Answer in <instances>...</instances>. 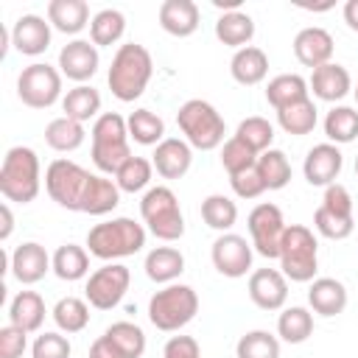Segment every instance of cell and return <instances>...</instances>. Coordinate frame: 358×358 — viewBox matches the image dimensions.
Segmentation results:
<instances>
[{
  "instance_id": "cell-1",
  "label": "cell",
  "mask_w": 358,
  "mask_h": 358,
  "mask_svg": "<svg viewBox=\"0 0 358 358\" xmlns=\"http://www.w3.org/2000/svg\"><path fill=\"white\" fill-rule=\"evenodd\" d=\"M151 76H154V59H151L148 48H143L137 42H126L112 56L106 84L117 101L131 103L145 92Z\"/></svg>"
},
{
  "instance_id": "cell-2",
  "label": "cell",
  "mask_w": 358,
  "mask_h": 358,
  "mask_svg": "<svg viewBox=\"0 0 358 358\" xmlns=\"http://www.w3.org/2000/svg\"><path fill=\"white\" fill-rule=\"evenodd\" d=\"M145 246V227L137 224L134 218H112L101 221L87 232V249L98 260H120L131 257Z\"/></svg>"
},
{
  "instance_id": "cell-3",
  "label": "cell",
  "mask_w": 358,
  "mask_h": 358,
  "mask_svg": "<svg viewBox=\"0 0 358 358\" xmlns=\"http://www.w3.org/2000/svg\"><path fill=\"white\" fill-rule=\"evenodd\" d=\"M39 187H42V171L36 151L28 145L8 148L0 165V193L6 196V201L31 204L39 196Z\"/></svg>"
},
{
  "instance_id": "cell-4",
  "label": "cell",
  "mask_w": 358,
  "mask_h": 358,
  "mask_svg": "<svg viewBox=\"0 0 358 358\" xmlns=\"http://www.w3.org/2000/svg\"><path fill=\"white\" fill-rule=\"evenodd\" d=\"M176 126L185 134V140L190 143V148L199 151H213L218 145H224V134H227V123L218 115V109L210 101L201 98H190L176 109Z\"/></svg>"
},
{
  "instance_id": "cell-5",
  "label": "cell",
  "mask_w": 358,
  "mask_h": 358,
  "mask_svg": "<svg viewBox=\"0 0 358 358\" xmlns=\"http://www.w3.org/2000/svg\"><path fill=\"white\" fill-rule=\"evenodd\" d=\"M280 271L291 282H313L319 271V241L305 224H288L280 243Z\"/></svg>"
},
{
  "instance_id": "cell-6",
  "label": "cell",
  "mask_w": 358,
  "mask_h": 358,
  "mask_svg": "<svg viewBox=\"0 0 358 358\" xmlns=\"http://www.w3.org/2000/svg\"><path fill=\"white\" fill-rule=\"evenodd\" d=\"M199 313V294L185 282H171L148 299V322L162 333H176Z\"/></svg>"
},
{
  "instance_id": "cell-7",
  "label": "cell",
  "mask_w": 358,
  "mask_h": 358,
  "mask_svg": "<svg viewBox=\"0 0 358 358\" xmlns=\"http://www.w3.org/2000/svg\"><path fill=\"white\" fill-rule=\"evenodd\" d=\"M140 215H143L145 229L165 243H173L185 235V215H182L176 193L168 185H157V187H148L143 193Z\"/></svg>"
},
{
  "instance_id": "cell-8",
  "label": "cell",
  "mask_w": 358,
  "mask_h": 358,
  "mask_svg": "<svg viewBox=\"0 0 358 358\" xmlns=\"http://www.w3.org/2000/svg\"><path fill=\"white\" fill-rule=\"evenodd\" d=\"M129 126L117 112H103L92 123V162L101 173H117V168L131 157Z\"/></svg>"
},
{
  "instance_id": "cell-9",
  "label": "cell",
  "mask_w": 358,
  "mask_h": 358,
  "mask_svg": "<svg viewBox=\"0 0 358 358\" xmlns=\"http://www.w3.org/2000/svg\"><path fill=\"white\" fill-rule=\"evenodd\" d=\"M90 179H92V173L84 171L78 162H73V159H53L48 165V171H45V190H48V196L59 207L81 213V201H84Z\"/></svg>"
},
{
  "instance_id": "cell-10",
  "label": "cell",
  "mask_w": 358,
  "mask_h": 358,
  "mask_svg": "<svg viewBox=\"0 0 358 358\" xmlns=\"http://www.w3.org/2000/svg\"><path fill=\"white\" fill-rule=\"evenodd\" d=\"M17 98L31 109H48L62 98V73L48 62H34L17 76Z\"/></svg>"
},
{
  "instance_id": "cell-11",
  "label": "cell",
  "mask_w": 358,
  "mask_h": 358,
  "mask_svg": "<svg viewBox=\"0 0 358 358\" xmlns=\"http://www.w3.org/2000/svg\"><path fill=\"white\" fill-rule=\"evenodd\" d=\"M131 282V271L123 263H103L87 277L84 296L95 310H112L123 302Z\"/></svg>"
},
{
  "instance_id": "cell-12",
  "label": "cell",
  "mask_w": 358,
  "mask_h": 358,
  "mask_svg": "<svg viewBox=\"0 0 358 358\" xmlns=\"http://www.w3.org/2000/svg\"><path fill=\"white\" fill-rule=\"evenodd\" d=\"M246 227H249V238H252V249L263 257H280V243H282V235H285V218H282V210L271 201H263L257 204L249 218H246Z\"/></svg>"
},
{
  "instance_id": "cell-13",
  "label": "cell",
  "mask_w": 358,
  "mask_h": 358,
  "mask_svg": "<svg viewBox=\"0 0 358 358\" xmlns=\"http://www.w3.org/2000/svg\"><path fill=\"white\" fill-rule=\"evenodd\" d=\"M252 255H255L252 243L243 235H235V232H221L213 241V249H210L215 271L229 277V280L246 277V271L252 268Z\"/></svg>"
},
{
  "instance_id": "cell-14",
  "label": "cell",
  "mask_w": 358,
  "mask_h": 358,
  "mask_svg": "<svg viewBox=\"0 0 358 358\" xmlns=\"http://www.w3.org/2000/svg\"><path fill=\"white\" fill-rule=\"evenodd\" d=\"M8 268L17 277V282L22 285H34L39 282L48 271H53V257L48 255V249L36 241H25L20 243L11 255H8Z\"/></svg>"
},
{
  "instance_id": "cell-15",
  "label": "cell",
  "mask_w": 358,
  "mask_h": 358,
  "mask_svg": "<svg viewBox=\"0 0 358 358\" xmlns=\"http://www.w3.org/2000/svg\"><path fill=\"white\" fill-rule=\"evenodd\" d=\"M98 64H101V56L90 39H73L59 50V73L76 84L90 81L98 73Z\"/></svg>"
},
{
  "instance_id": "cell-16",
  "label": "cell",
  "mask_w": 358,
  "mask_h": 358,
  "mask_svg": "<svg viewBox=\"0 0 358 358\" xmlns=\"http://www.w3.org/2000/svg\"><path fill=\"white\" fill-rule=\"evenodd\" d=\"M344 168V157L338 151V145L333 143H319L313 145L308 154H305V162H302V173L308 179V185L313 187H327L338 179Z\"/></svg>"
},
{
  "instance_id": "cell-17",
  "label": "cell",
  "mask_w": 358,
  "mask_h": 358,
  "mask_svg": "<svg viewBox=\"0 0 358 358\" xmlns=\"http://www.w3.org/2000/svg\"><path fill=\"white\" fill-rule=\"evenodd\" d=\"M249 299L260 310H282L288 299V280L280 268H257L249 274Z\"/></svg>"
},
{
  "instance_id": "cell-18",
  "label": "cell",
  "mask_w": 358,
  "mask_h": 358,
  "mask_svg": "<svg viewBox=\"0 0 358 358\" xmlns=\"http://www.w3.org/2000/svg\"><path fill=\"white\" fill-rule=\"evenodd\" d=\"M11 45L22 56H39L50 45V22L39 14H22L11 25Z\"/></svg>"
},
{
  "instance_id": "cell-19",
  "label": "cell",
  "mask_w": 358,
  "mask_h": 358,
  "mask_svg": "<svg viewBox=\"0 0 358 358\" xmlns=\"http://www.w3.org/2000/svg\"><path fill=\"white\" fill-rule=\"evenodd\" d=\"M151 162L162 179H182L193 165V148L187 140L165 137L159 145H154Z\"/></svg>"
},
{
  "instance_id": "cell-20",
  "label": "cell",
  "mask_w": 358,
  "mask_h": 358,
  "mask_svg": "<svg viewBox=\"0 0 358 358\" xmlns=\"http://www.w3.org/2000/svg\"><path fill=\"white\" fill-rule=\"evenodd\" d=\"M294 56L299 64L316 70L322 64H330L333 59V36L319 28V25H308L294 36Z\"/></svg>"
},
{
  "instance_id": "cell-21",
  "label": "cell",
  "mask_w": 358,
  "mask_h": 358,
  "mask_svg": "<svg viewBox=\"0 0 358 358\" xmlns=\"http://www.w3.org/2000/svg\"><path fill=\"white\" fill-rule=\"evenodd\" d=\"M310 92L319 98V101H327V103H336L341 98H347L352 92V78L347 73V67L330 62V64H322L310 73V81H308Z\"/></svg>"
},
{
  "instance_id": "cell-22",
  "label": "cell",
  "mask_w": 358,
  "mask_h": 358,
  "mask_svg": "<svg viewBox=\"0 0 358 358\" xmlns=\"http://www.w3.org/2000/svg\"><path fill=\"white\" fill-rule=\"evenodd\" d=\"M347 288L336 277H316L308 288V305L319 316H338L347 308Z\"/></svg>"
},
{
  "instance_id": "cell-23",
  "label": "cell",
  "mask_w": 358,
  "mask_h": 358,
  "mask_svg": "<svg viewBox=\"0 0 358 358\" xmlns=\"http://www.w3.org/2000/svg\"><path fill=\"white\" fill-rule=\"evenodd\" d=\"M199 22H201V14L193 0H165L159 6V25L171 36L185 39V36L196 34Z\"/></svg>"
},
{
  "instance_id": "cell-24",
  "label": "cell",
  "mask_w": 358,
  "mask_h": 358,
  "mask_svg": "<svg viewBox=\"0 0 358 358\" xmlns=\"http://www.w3.org/2000/svg\"><path fill=\"white\" fill-rule=\"evenodd\" d=\"M145 277L151 282H159V285H171L182 277L185 271V255L176 249V246H157L145 255Z\"/></svg>"
},
{
  "instance_id": "cell-25",
  "label": "cell",
  "mask_w": 358,
  "mask_h": 358,
  "mask_svg": "<svg viewBox=\"0 0 358 358\" xmlns=\"http://www.w3.org/2000/svg\"><path fill=\"white\" fill-rule=\"evenodd\" d=\"M48 22L62 34H78L84 31L90 20V6L84 0H50L48 3Z\"/></svg>"
},
{
  "instance_id": "cell-26",
  "label": "cell",
  "mask_w": 358,
  "mask_h": 358,
  "mask_svg": "<svg viewBox=\"0 0 358 358\" xmlns=\"http://www.w3.org/2000/svg\"><path fill=\"white\" fill-rule=\"evenodd\" d=\"M229 73H232V78H235L238 84L255 87V84H260V81L268 76V56H266L260 48L246 45V48L235 50V56H232V62H229Z\"/></svg>"
},
{
  "instance_id": "cell-27",
  "label": "cell",
  "mask_w": 358,
  "mask_h": 358,
  "mask_svg": "<svg viewBox=\"0 0 358 358\" xmlns=\"http://www.w3.org/2000/svg\"><path fill=\"white\" fill-rule=\"evenodd\" d=\"M45 299L36 291H20L8 305V324H17L25 333H36L45 322Z\"/></svg>"
},
{
  "instance_id": "cell-28",
  "label": "cell",
  "mask_w": 358,
  "mask_h": 358,
  "mask_svg": "<svg viewBox=\"0 0 358 358\" xmlns=\"http://www.w3.org/2000/svg\"><path fill=\"white\" fill-rule=\"evenodd\" d=\"M215 36L221 45L227 48H246L255 36V20L246 14V11H224L218 20H215Z\"/></svg>"
},
{
  "instance_id": "cell-29",
  "label": "cell",
  "mask_w": 358,
  "mask_h": 358,
  "mask_svg": "<svg viewBox=\"0 0 358 358\" xmlns=\"http://www.w3.org/2000/svg\"><path fill=\"white\" fill-rule=\"evenodd\" d=\"M310 98V87L302 76L296 73H282V76H274L268 84H266V101L274 106V109H285L291 103H299Z\"/></svg>"
},
{
  "instance_id": "cell-30",
  "label": "cell",
  "mask_w": 358,
  "mask_h": 358,
  "mask_svg": "<svg viewBox=\"0 0 358 358\" xmlns=\"http://www.w3.org/2000/svg\"><path fill=\"white\" fill-rule=\"evenodd\" d=\"M117 204H120V187L112 179L92 173L90 185H87V193H84V201H81V213H87V215H106Z\"/></svg>"
},
{
  "instance_id": "cell-31",
  "label": "cell",
  "mask_w": 358,
  "mask_h": 358,
  "mask_svg": "<svg viewBox=\"0 0 358 358\" xmlns=\"http://www.w3.org/2000/svg\"><path fill=\"white\" fill-rule=\"evenodd\" d=\"M62 112L78 123H87V120H98L101 115V92L90 84H76L73 90H67V95L62 98Z\"/></svg>"
},
{
  "instance_id": "cell-32",
  "label": "cell",
  "mask_w": 358,
  "mask_h": 358,
  "mask_svg": "<svg viewBox=\"0 0 358 358\" xmlns=\"http://www.w3.org/2000/svg\"><path fill=\"white\" fill-rule=\"evenodd\" d=\"M84 137H87L84 123H78V120H73V117H67V115L53 117V120L45 126V143H48L53 151H59V154H70V151L81 148Z\"/></svg>"
},
{
  "instance_id": "cell-33",
  "label": "cell",
  "mask_w": 358,
  "mask_h": 358,
  "mask_svg": "<svg viewBox=\"0 0 358 358\" xmlns=\"http://www.w3.org/2000/svg\"><path fill=\"white\" fill-rule=\"evenodd\" d=\"M53 274L64 282L84 280L90 274V255L78 243H62L53 252Z\"/></svg>"
},
{
  "instance_id": "cell-34",
  "label": "cell",
  "mask_w": 358,
  "mask_h": 358,
  "mask_svg": "<svg viewBox=\"0 0 358 358\" xmlns=\"http://www.w3.org/2000/svg\"><path fill=\"white\" fill-rule=\"evenodd\" d=\"M313 333V313L302 305H291V308H282L280 319H277V336L285 341V344H302L308 341Z\"/></svg>"
},
{
  "instance_id": "cell-35",
  "label": "cell",
  "mask_w": 358,
  "mask_h": 358,
  "mask_svg": "<svg viewBox=\"0 0 358 358\" xmlns=\"http://www.w3.org/2000/svg\"><path fill=\"white\" fill-rule=\"evenodd\" d=\"M316 112H319L316 103H313L310 98H305V101H299V103H291V106H285V109H277V123H280V129H282L285 134L302 137V134H310V131L316 129V120H319Z\"/></svg>"
},
{
  "instance_id": "cell-36",
  "label": "cell",
  "mask_w": 358,
  "mask_h": 358,
  "mask_svg": "<svg viewBox=\"0 0 358 358\" xmlns=\"http://www.w3.org/2000/svg\"><path fill=\"white\" fill-rule=\"evenodd\" d=\"M123 34H126V17L117 8H101L90 22V42L95 48H109L120 42Z\"/></svg>"
},
{
  "instance_id": "cell-37",
  "label": "cell",
  "mask_w": 358,
  "mask_h": 358,
  "mask_svg": "<svg viewBox=\"0 0 358 358\" xmlns=\"http://www.w3.org/2000/svg\"><path fill=\"white\" fill-rule=\"evenodd\" d=\"M129 137L140 145H159L165 140V120L151 109H134L126 117Z\"/></svg>"
},
{
  "instance_id": "cell-38",
  "label": "cell",
  "mask_w": 358,
  "mask_h": 358,
  "mask_svg": "<svg viewBox=\"0 0 358 358\" xmlns=\"http://www.w3.org/2000/svg\"><path fill=\"white\" fill-rule=\"evenodd\" d=\"M201 221L215 232H229L238 221V204L224 193H210L201 201Z\"/></svg>"
},
{
  "instance_id": "cell-39",
  "label": "cell",
  "mask_w": 358,
  "mask_h": 358,
  "mask_svg": "<svg viewBox=\"0 0 358 358\" xmlns=\"http://www.w3.org/2000/svg\"><path fill=\"white\" fill-rule=\"evenodd\" d=\"M53 322L62 333H81L87 324H90V302L87 299H78V296H62L56 305H53Z\"/></svg>"
},
{
  "instance_id": "cell-40",
  "label": "cell",
  "mask_w": 358,
  "mask_h": 358,
  "mask_svg": "<svg viewBox=\"0 0 358 358\" xmlns=\"http://www.w3.org/2000/svg\"><path fill=\"white\" fill-rule=\"evenodd\" d=\"M257 173L266 185V190H282L291 182V162L285 157V151L280 148H268L257 157Z\"/></svg>"
},
{
  "instance_id": "cell-41",
  "label": "cell",
  "mask_w": 358,
  "mask_h": 358,
  "mask_svg": "<svg viewBox=\"0 0 358 358\" xmlns=\"http://www.w3.org/2000/svg\"><path fill=\"white\" fill-rule=\"evenodd\" d=\"M324 134L333 145H347L358 137V109L352 106H333L324 115Z\"/></svg>"
},
{
  "instance_id": "cell-42",
  "label": "cell",
  "mask_w": 358,
  "mask_h": 358,
  "mask_svg": "<svg viewBox=\"0 0 358 358\" xmlns=\"http://www.w3.org/2000/svg\"><path fill=\"white\" fill-rule=\"evenodd\" d=\"M151 173H154V162L145 159V157H137L131 154L115 173V185L120 187V193H140L148 187L151 182Z\"/></svg>"
},
{
  "instance_id": "cell-43",
  "label": "cell",
  "mask_w": 358,
  "mask_h": 358,
  "mask_svg": "<svg viewBox=\"0 0 358 358\" xmlns=\"http://www.w3.org/2000/svg\"><path fill=\"white\" fill-rule=\"evenodd\" d=\"M235 137H238L241 143H246V145L260 157V154H263V151H268V148H271V143H274V126H271L266 117L252 115V117H246V120H241V123H238Z\"/></svg>"
},
{
  "instance_id": "cell-44",
  "label": "cell",
  "mask_w": 358,
  "mask_h": 358,
  "mask_svg": "<svg viewBox=\"0 0 358 358\" xmlns=\"http://www.w3.org/2000/svg\"><path fill=\"white\" fill-rule=\"evenodd\" d=\"M238 358H280V338L268 330H249L235 344Z\"/></svg>"
},
{
  "instance_id": "cell-45",
  "label": "cell",
  "mask_w": 358,
  "mask_h": 358,
  "mask_svg": "<svg viewBox=\"0 0 358 358\" xmlns=\"http://www.w3.org/2000/svg\"><path fill=\"white\" fill-rule=\"evenodd\" d=\"M112 338V344L126 355V358H140L145 352V333L143 327H137L134 322H115L106 327V333Z\"/></svg>"
},
{
  "instance_id": "cell-46",
  "label": "cell",
  "mask_w": 358,
  "mask_h": 358,
  "mask_svg": "<svg viewBox=\"0 0 358 358\" xmlns=\"http://www.w3.org/2000/svg\"><path fill=\"white\" fill-rule=\"evenodd\" d=\"M221 165H224V171H227L229 176H235V173H243V171L255 168V165H257V154H255L246 143H241V140L232 134V137L224 140V145H221Z\"/></svg>"
},
{
  "instance_id": "cell-47",
  "label": "cell",
  "mask_w": 358,
  "mask_h": 358,
  "mask_svg": "<svg viewBox=\"0 0 358 358\" xmlns=\"http://www.w3.org/2000/svg\"><path fill=\"white\" fill-rule=\"evenodd\" d=\"M313 227H316V232H319L322 238L344 241V238H350V235H352L355 221H352V218L333 215V213H327L324 207H316V213H313Z\"/></svg>"
},
{
  "instance_id": "cell-48",
  "label": "cell",
  "mask_w": 358,
  "mask_h": 358,
  "mask_svg": "<svg viewBox=\"0 0 358 358\" xmlns=\"http://www.w3.org/2000/svg\"><path fill=\"white\" fill-rule=\"evenodd\" d=\"M70 338L62 333H39L31 344V358H70Z\"/></svg>"
},
{
  "instance_id": "cell-49",
  "label": "cell",
  "mask_w": 358,
  "mask_h": 358,
  "mask_svg": "<svg viewBox=\"0 0 358 358\" xmlns=\"http://www.w3.org/2000/svg\"><path fill=\"white\" fill-rule=\"evenodd\" d=\"M319 207H324V210L333 213V215L352 218V196H350V190H347L344 185H338V182H333V185L324 187V196H322V204H319Z\"/></svg>"
},
{
  "instance_id": "cell-50",
  "label": "cell",
  "mask_w": 358,
  "mask_h": 358,
  "mask_svg": "<svg viewBox=\"0 0 358 358\" xmlns=\"http://www.w3.org/2000/svg\"><path fill=\"white\" fill-rule=\"evenodd\" d=\"M229 185H232V190H235L238 199H257V196L266 193V185H263L257 168H249V171H243V173L229 176Z\"/></svg>"
},
{
  "instance_id": "cell-51",
  "label": "cell",
  "mask_w": 358,
  "mask_h": 358,
  "mask_svg": "<svg viewBox=\"0 0 358 358\" xmlns=\"http://www.w3.org/2000/svg\"><path fill=\"white\" fill-rule=\"evenodd\" d=\"M28 347V333L20 330L17 324L0 327V358H22Z\"/></svg>"
},
{
  "instance_id": "cell-52",
  "label": "cell",
  "mask_w": 358,
  "mask_h": 358,
  "mask_svg": "<svg viewBox=\"0 0 358 358\" xmlns=\"http://www.w3.org/2000/svg\"><path fill=\"white\" fill-rule=\"evenodd\" d=\"M162 358H201V347L193 336H171L162 347Z\"/></svg>"
},
{
  "instance_id": "cell-53",
  "label": "cell",
  "mask_w": 358,
  "mask_h": 358,
  "mask_svg": "<svg viewBox=\"0 0 358 358\" xmlns=\"http://www.w3.org/2000/svg\"><path fill=\"white\" fill-rule=\"evenodd\" d=\"M90 358H126V355L112 344L109 336H98V338L90 344Z\"/></svg>"
},
{
  "instance_id": "cell-54",
  "label": "cell",
  "mask_w": 358,
  "mask_h": 358,
  "mask_svg": "<svg viewBox=\"0 0 358 358\" xmlns=\"http://www.w3.org/2000/svg\"><path fill=\"white\" fill-rule=\"evenodd\" d=\"M0 218H3L0 241H8V238H11V229H14V215H11V207H8V204H3V207H0Z\"/></svg>"
},
{
  "instance_id": "cell-55",
  "label": "cell",
  "mask_w": 358,
  "mask_h": 358,
  "mask_svg": "<svg viewBox=\"0 0 358 358\" xmlns=\"http://www.w3.org/2000/svg\"><path fill=\"white\" fill-rule=\"evenodd\" d=\"M344 22L350 31L358 34V0H347L344 3Z\"/></svg>"
},
{
  "instance_id": "cell-56",
  "label": "cell",
  "mask_w": 358,
  "mask_h": 358,
  "mask_svg": "<svg viewBox=\"0 0 358 358\" xmlns=\"http://www.w3.org/2000/svg\"><path fill=\"white\" fill-rule=\"evenodd\" d=\"M213 6L215 8H227V11H238L241 0H213Z\"/></svg>"
},
{
  "instance_id": "cell-57",
  "label": "cell",
  "mask_w": 358,
  "mask_h": 358,
  "mask_svg": "<svg viewBox=\"0 0 358 358\" xmlns=\"http://www.w3.org/2000/svg\"><path fill=\"white\" fill-rule=\"evenodd\" d=\"M352 95H355V101H358V84H355V90H352Z\"/></svg>"
},
{
  "instance_id": "cell-58",
  "label": "cell",
  "mask_w": 358,
  "mask_h": 358,
  "mask_svg": "<svg viewBox=\"0 0 358 358\" xmlns=\"http://www.w3.org/2000/svg\"><path fill=\"white\" fill-rule=\"evenodd\" d=\"M355 173H358V157H355Z\"/></svg>"
}]
</instances>
